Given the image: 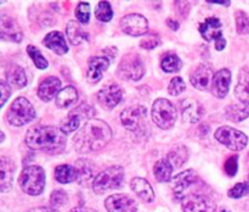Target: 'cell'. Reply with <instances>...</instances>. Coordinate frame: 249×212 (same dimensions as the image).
Wrapping results in <instances>:
<instances>
[{
	"label": "cell",
	"instance_id": "1",
	"mask_svg": "<svg viewBox=\"0 0 249 212\" xmlns=\"http://www.w3.org/2000/svg\"><path fill=\"white\" fill-rule=\"evenodd\" d=\"M112 138V129L102 119H90L73 138L78 153H92L104 149Z\"/></svg>",
	"mask_w": 249,
	"mask_h": 212
},
{
	"label": "cell",
	"instance_id": "2",
	"mask_svg": "<svg viewBox=\"0 0 249 212\" xmlns=\"http://www.w3.org/2000/svg\"><path fill=\"white\" fill-rule=\"evenodd\" d=\"M67 138L61 128L53 126L32 127L26 134V144L29 149L49 155L61 154L66 148Z\"/></svg>",
	"mask_w": 249,
	"mask_h": 212
},
{
	"label": "cell",
	"instance_id": "3",
	"mask_svg": "<svg viewBox=\"0 0 249 212\" xmlns=\"http://www.w3.org/2000/svg\"><path fill=\"white\" fill-rule=\"evenodd\" d=\"M204 184L194 170H186L173 178V192L178 200L182 201L190 195L204 193Z\"/></svg>",
	"mask_w": 249,
	"mask_h": 212
},
{
	"label": "cell",
	"instance_id": "4",
	"mask_svg": "<svg viewBox=\"0 0 249 212\" xmlns=\"http://www.w3.org/2000/svg\"><path fill=\"white\" fill-rule=\"evenodd\" d=\"M18 183L26 194L36 196L41 194L45 188V172L40 166H27L21 172Z\"/></svg>",
	"mask_w": 249,
	"mask_h": 212
},
{
	"label": "cell",
	"instance_id": "5",
	"mask_svg": "<svg viewBox=\"0 0 249 212\" xmlns=\"http://www.w3.org/2000/svg\"><path fill=\"white\" fill-rule=\"evenodd\" d=\"M124 179V170L122 166H111L95 177L92 189L96 194H105L107 190L117 189Z\"/></svg>",
	"mask_w": 249,
	"mask_h": 212
},
{
	"label": "cell",
	"instance_id": "6",
	"mask_svg": "<svg viewBox=\"0 0 249 212\" xmlns=\"http://www.w3.org/2000/svg\"><path fill=\"white\" fill-rule=\"evenodd\" d=\"M121 122L128 131L133 133H142L147 128V110L142 105L126 107L122 111Z\"/></svg>",
	"mask_w": 249,
	"mask_h": 212
},
{
	"label": "cell",
	"instance_id": "7",
	"mask_svg": "<svg viewBox=\"0 0 249 212\" xmlns=\"http://www.w3.org/2000/svg\"><path fill=\"white\" fill-rule=\"evenodd\" d=\"M6 116L10 124L15 127H21L36 118V110L26 97L19 96L12 102Z\"/></svg>",
	"mask_w": 249,
	"mask_h": 212
},
{
	"label": "cell",
	"instance_id": "8",
	"mask_svg": "<svg viewBox=\"0 0 249 212\" xmlns=\"http://www.w3.org/2000/svg\"><path fill=\"white\" fill-rule=\"evenodd\" d=\"M178 112L174 105L167 99H157L152 105V119L160 128L170 129L177 121Z\"/></svg>",
	"mask_w": 249,
	"mask_h": 212
},
{
	"label": "cell",
	"instance_id": "9",
	"mask_svg": "<svg viewBox=\"0 0 249 212\" xmlns=\"http://www.w3.org/2000/svg\"><path fill=\"white\" fill-rule=\"evenodd\" d=\"M214 136L219 143L233 151L243 150L248 144V136L245 133L229 126H223L216 129Z\"/></svg>",
	"mask_w": 249,
	"mask_h": 212
},
{
	"label": "cell",
	"instance_id": "10",
	"mask_svg": "<svg viewBox=\"0 0 249 212\" xmlns=\"http://www.w3.org/2000/svg\"><path fill=\"white\" fill-rule=\"evenodd\" d=\"M117 73L122 79L139 80L145 75V66L138 54H126L119 62Z\"/></svg>",
	"mask_w": 249,
	"mask_h": 212
},
{
	"label": "cell",
	"instance_id": "11",
	"mask_svg": "<svg viewBox=\"0 0 249 212\" xmlns=\"http://www.w3.org/2000/svg\"><path fill=\"white\" fill-rule=\"evenodd\" d=\"M199 33L207 41H215V49L218 51L224 50L226 40L223 37V24L216 17H208L199 24Z\"/></svg>",
	"mask_w": 249,
	"mask_h": 212
},
{
	"label": "cell",
	"instance_id": "12",
	"mask_svg": "<svg viewBox=\"0 0 249 212\" xmlns=\"http://www.w3.org/2000/svg\"><path fill=\"white\" fill-rule=\"evenodd\" d=\"M184 212H215V204L206 193L190 195L182 200Z\"/></svg>",
	"mask_w": 249,
	"mask_h": 212
},
{
	"label": "cell",
	"instance_id": "13",
	"mask_svg": "<svg viewBox=\"0 0 249 212\" xmlns=\"http://www.w3.org/2000/svg\"><path fill=\"white\" fill-rule=\"evenodd\" d=\"M121 29L128 36H143L148 32V21L140 14H129L121 19Z\"/></svg>",
	"mask_w": 249,
	"mask_h": 212
},
{
	"label": "cell",
	"instance_id": "14",
	"mask_svg": "<svg viewBox=\"0 0 249 212\" xmlns=\"http://www.w3.org/2000/svg\"><path fill=\"white\" fill-rule=\"evenodd\" d=\"M105 207L108 212H136L138 204L126 194H114L105 200Z\"/></svg>",
	"mask_w": 249,
	"mask_h": 212
},
{
	"label": "cell",
	"instance_id": "15",
	"mask_svg": "<svg viewBox=\"0 0 249 212\" xmlns=\"http://www.w3.org/2000/svg\"><path fill=\"white\" fill-rule=\"evenodd\" d=\"M0 38L14 43H19L23 39V33L16 19L5 14L0 17Z\"/></svg>",
	"mask_w": 249,
	"mask_h": 212
},
{
	"label": "cell",
	"instance_id": "16",
	"mask_svg": "<svg viewBox=\"0 0 249 212\" xmlns=\"http://www.w3.org/2000/svg\"><path fill=\"white\" fill-rule=\"evenodd\" d=\"M123 99V90L118 84H108L100 89L97 93V100L104 109L112 110Z\"/></svg>",
	"mask_w": 249,
	"mask_h": 212
},
{
	"label": "cell",
	"instance_id": "17",
	"mask_svg": "<svg viewBox=\"0 0 249 212\" xmlns=\"http://www.w3.org/2000/svg\"><path fill=\"white\" fill-rule=\"evenodd\" d=\"M213 70L207 63H201L197 66L192 73L190 75V80L191 84L198 90H207L213 80Z\"/></svg>",
	"mask_w": 249,
	"mask_h": 212
},
{
	"label": "cell",
	"instance_id": "18",
	"mask_svg": "<svg viewBox=\"0 0 249 212\" xmlns=\"http://www.w3.org/2000/svg\"><path fill=\"white\" fill-rule=\"evenodd\" d=\"M181 114L185 121L195 123L201 121L202 117L204 116V107L198 100L187 97L181 101Z\"/></svg>",
	"mask_w": 249,
	"mask_h": 212
},
{
	"label": "cell",
	"instance_id": "19",
	"mask_svg": "<svg viewBox=\"0 0 249 212\" xmlns=\"http://www.w3.org/2000/svg\"><path fill=\"white\" fill-rule=\"evenodd\" d=\"M109 58L106 56H94L88 63L87 78L91 84L100 82L105 71L108 68Z\"/></svg>",
	"mask_w": 249,
	"mask_h": 212
},
{
	"label": "cell",
	"instance_id": "20",
	"mask_svg": "<svg viewBox=\"0 0 249 212\" xmlns=\"http://www.w3.org/2000/svg\"><path fill=\"white\" fill-rule=\"evenodd\" d=\"M231 85V72L228 68L218 71L212 80V93L216 97H225Z\"/></svg>",
	"mask_w": 249,
	"mask_h": 212
},
{
	"label": "cell",
	"instance_id": "21",
	"mask_svg": "<svg viewBox=\"0 0 249 212\" xmlns=\"http://www.w3.org/2000/svg\"><path fill=\"white\" fill-rule=\"evenodd\" d=\"M61 80L57 77H46L40 82L38 87V96L40 97L43 101L48 102L53 99V96H57L58 93L61 92Z\"/></svg>",
	"mask_w": 249,
	"mask_h": 212
},
{
	"label": "cell",
	"instance_id": "22",
	"mask_svg": "<svg viewBox=\"0 0 249 212\" xmlns=\"http://www.w3.org/2000/svg\"><path fill=\"white\" fill-rule=\"evenodd\" d=\"M14 173V161L6 156H1V158H0V189H1V192H9L12 188Z\"/></svg>",
	"mask_w": 249,
	"mask_h": 212
},
{
	"label": "cell",
	"instance_id": "23",
	"mask_svg": "<svg viewBox=\"0 0 249 212\" xmlns=\"http://www.w3.org/2000/svg\"><path fill=\"white\" fill-rule=\"evenodd\" d=\"M43 44L57 55H63L68 51V45L63 34L58 31H53L45 36Z\"/></svg>",
	"mask_w": 249,
	"mask_h": 212
},
{
	"label": "cell",
	"instance_id": "24",
	"mask_svg": "<svg viewBox=\"0 0 249 212\" xmlns=\"http://www.w3.org/2000/svg\"><path fill=\"white\" fill-rule=\"evenodd\" d=\"M131 189L133 192L138 195L140 199H142L146 202H152L155 200V192H153L152 187L148 183V180H146L145 178L141 177H135L130 183Z\"/></svg>",
	"mask_w": 249,
	"mask_h": 212
},
{
	"label": "cell",
	"instance_id": "25",
	"mask_svg": "<svg viewBox=\"0 0 249 212\" xmlns=\"http://www.w3.org/2000/svg\"><path fill=\"white\" fill-rule=\"evenodd\" d=\"M74 167L78 171V180L80 184H88L91 179H95V165L88 158H79L75 161Z\"/></svg>",
	"mask_w": 249,
	"mask_h": 212
},
{
	"label": "cell",
	"instance_id": "26",
	"mask_svg": "<svg viewBox=\"0 0 249 212\" xmlns=\"http://www.w3.org/2000/svg\"><path fill=\"white\" fill-rule=\"evenodd\" d=\"M235 94L241 102L249 105V67H243L238 75V82Z\"/></svg>",
	"mask_w": 249,
	"mask_h": 212
},
{
	"label": "cell",
	"instance_id": "27",
	"mask_svg": "<svg viewBox=\"0 0 249 212\" xmlns=\"http://www.w3.org/2000/svg\"><path fill=\"white\" fill-rule=\"evenodd\" d=\"M225 117L229 121L241 122L249 117V105L246 102H236L225 109Z\"/></svg>",
	"mask_w": 249,
	"mask_h": 212
},
{
	"label": "cell",
	"instance_id": "28",
	"mask_svg": "<svg viewBox=\"0 0 249 212\" xmlns=\"http://www.w3.org/2000/svg\"><path fill=\"white\" fill-rule=\"evenodd\" d=\"M6 79L9 85H12L15 88H23L27 84L26 72L18 65H11L7 68Z\"/></svg>",
	"mask_w": 249,
	"mask_h": 212
},
{
	"label": "cell",
	"instance_id": "29",
	"mask_svg": "<svg viewBox=\"0 0 249 212\" xmlns=\"http://www.w3.org/2000/svg\"><path fill=\"white\" fill-rule=\"evenodd\" d=\"M78 97L79 95H78L77 89L72 85H68L58 93V95L56 96V105L60 109H67L78 101Z\"/></svg>",
	"mask_w": 249,
	"mask_h": 212
},
{
	"label": "cell",
	"instance_id": "30",
	"mask_svg": "<svg viewBox=\"0 0 249 212\" xmlns=\"http://www.w3.org/2000/svg\"><path fill=\"white\" fill-rule=\"evenodd\" d=\"M189 158V150L185 145H177L168 153L167 160L169 161L173 168H180L185 165Z\"/></svg>",
	"mask_w": 249,
	"mask_h": 212
},
{
	"label": "cell",
	"instance_id": "31",
	"mask_svg": "<svg viewBox=\"0 0 249 212\" xmlns=\"http://www.w3.org/2000/svg\"><path fill=\"white\" fill-rule=\"evenodd\" d=\"M77 168L71 165H60L55 168V178L58 183L68 184L74 180H78Z\"/></svg>",
	"mask_w": 249,
	"mask_h": 212
},
{
	"label": "cell",
	"instance_id": "32",
	"mask_svg": "<svg viewBox=\"0 0 249 212\" xmlns=\"http://www.w3.org/2000/svg\"><path fill=\"white\" fill-rule=\"evenodd\" d=\"M66 33H67L68 40L73 45H77V44L82 43L83 40H88L89 39V36H88L87 32L83 31L80 24L75 21L68 22L67 27H66Z\"/></svg>",
	"mask_w": 249,
	"mask_h": 212
},
{
	"label": "cell",
	"instance_id": "33",
	"mask_svg": "<svg viewBox=\"0 0 249 212\" xmlns=\"http://www.w3.org/2000/svg\"><path fill=\"white\" fill-rule=\"evenodd\" d=\"M153 173H155V177L158 182H169L172 179L173 166L170 165L167 158H160L156 162Z\"/></svg>",
	"mask_w": 249,
	"mask_h": 212
},
{
	"label": "cell",
	"instance_id": "34",
	"mask_svg": "<svg viewBox=\"0 0 249 212\" xmlns=\"http://www.w3.org/2000/svg\"><path fill=\"white\" fill-rule=\"evenodd\" d=\"M181 66V60L175 53H167L160 60V67L167 73L178 72V71H180Z\"/></svg>",
	"mask_w": 249,
	"mask_h": 212
},
{
	"label": "cell",
	"instance_id": "35",
	"mask_svg": "<svg viewBox=\"0 0 249 212\" xmlns=\"http://www.w3.org/2000/svg\"><path fill=\"white\" fill-rule=\"evenodd\" d=\"M27 54H28L29 58H32V61L34 62L36 67L39 68V70H45V68L49 66L48 60L44 58V55L41 54V51L39 50L36 45H32V44H29V45L27 46Z\"/></svg>",
	"mask_w": 249,
	"mask_h": 212
},
{
	"label": "cell",
	"instance_id": "36",
	"mask_svg": "<svg viewBox=\"0 0 249 212\" xmlns=\"http://www.w3.org/2000/svg\"><path fill=\"white\" fill-rule=\"evenodd\" d=\"M80 121H82V118H80L77 114L71 111L70 114L67 115V117L63 119L62 123H61V131H62L63 133H71V132L77 131L80 126Z\"/></svg>",
	"mask_w": 249,
	"mask_h": 212
},
{
	"label": "cell",
	"instance_id": "37",
	"mask_svg": "<svg viewBox=\"0 0 249 212\" xmlns=\"http://www.w3.org/2000/svg\"><path fill=\"white\" fill-rule=\"evenodd\" d=\"M95 16L101 22L111 21L112 17H113V10H112L111 4L108 1H100L97 4Z\"/></svg>",
	"mask_w": 249,
	"mask_h": 212
},
{
	"label": "cell",
	"instance_id": "38",
	"mask_svg": "<svg viewBox=\"0 0 249 212\" xmlns=\"http://www.w3.org/2000/svg\"><path fill=\"white\" fill-rule=\"evenodd\" d=\"M236 19V28L240 34L249 33V16L246 12L237 11L235 15Z\"/></svg>",
	"mask_w": 249,
	"mask_h": 212
},
{
	"label": "cell",
	"instance_id": "39",
	"mask_svg": "<svg viewBox=\"0 0 249 212\" xmlns=\"http://www.w3.org/2000/svg\"><path fill=\"white\" fill-rule=\"evenodd\" d=\"M67 202H68V195L65 190H62V189L53 190V194H51V196H50L51 207H55V209H57V207H61V206H63V205H66Z\"/></svg>",
	"mask_w": 249,
	"mask_h": 212
},
{
	"label": "cell",
	"instance_id": "40",
	"mask_svg": "<svg viewBox=\"0 0 249 212\" xmlns=\"http://www.w3.org/2000/svg\"><path fill=\"white\" fill-rule=\"evenodd\" d=\"M75 16L80 23H88L90 19V5L89 2L82 1L75 7Z\"/></svg>",
	"mask_w": 249,
	"mask_h": 212
},
{
	"label": "cell",
	"instance_id": "41",
	"mask_svg": "<svg viewBox=\"0 0 249 212\" xmlns=\"http://www.w3.org/2000/svg\"><path fill=\"white\" fill-rule=\"evenodd\" d=\"M185 89H186V84H185L184 79L181 77H174L170 80L169 85H168V93L173 95V96H178Z\"/></svg>",
	"mask_w": 249,
	"mask_h": 212
},
{
	"label": "cell",
	"instance_id": "42",
	"mask_svg": "<svg viewBox=\"0 0 249 212\" xmlns=\"http://www.w3.org/2000/svg\"><path fill=\"white\" fill-rule=\"evenodd\" d=\"M229 196L232 197V199H241V197L246 196L249 194V185L247 182L243 183H237V184L233 185L230 190H229Z\"/></svg>",
	"mask_w": 249,
	"mask_h": 212
},
{
	"label": "cell",
	"instance_id": "43",
	"mask_svg": "<svg viewBox=\"0 0 249 212\" xmlns=\"http://www.w3.org/2000/svg\"><path fill=\"white\" fill-rule=\"evenodd\" d=\"M224 170H225L226 174H228L229 177H235L238 170V156L237 155L230 156V157L225 161Z\"/></svg>",
	"mask_w": 249,
	"mask_h": 212
},
{
	"label": "cell",
	"instance_id": "44",
	"mask_svg": "<svg viewBox=\"0 0 249 212\" xmlns=\"http://www.w3.org/2000/svg\"><path fill=\"white\" fill-rule=\"evenodd\" d=\"M72 111L74 112V114H77L82 119L91 118V117L95 115V110L92 109L90 105L84 104V102H83V104H80L78 107H75V109H73Z\"/></svg>",
	"mask_w": 249,
	"mask_h": 212
},
{
	"label": "cell",
	"instance_id": "45",
	"mask_svg": "<svg viewBox=\"0 0 249 212\" xmlns=\"http://www.w3.org/2000/svg\"><path fill=\"white\" fill-rule=\"evenodd\" d=\"M160 44V39L158 38L157 34H147L146 38H143L141 40L140 46L142 49H146V50H152L156 46H158Z\"/></svg>",
	"mask_w": 249,
	"mask_h": 212
},
{
	"label": "cell",
	"instance_id": "46",
	"mask_svg": "<svg viewBox=\"0 0 249 212\" xmlns=\"http://www.w3.org/2000/svg\"><path fill=\"white\" fill-rule=\"evenodd\" d=\"M0 89H1V102H0V106H4V104L7 101L10 95H11V90H10V85L5 80H0Z\"/></svg>",
	"mask_w": 249,
	"mask_h": 212
},
{
	"label": "cell",
	"instance_id": "47",
	"mask_svg": "<svg viewBox=\"0 0 249 212\" xmlns=\"http://www.w3.org/2000/svg\"><path fill=\"white\" fill-rule=\"evenodd\" d=\"M29 212H60L55 207H45V206H41V207H34V209L29 210Z\"/></svg>",
	"mask_w": 249,
	"mask_h": 212
},
{
	"label": "cell",
	"instance_id": "48",
	"mask_svg": "<svg viewBox=\"0 0 249 212\" xmlns=\"http://www.w3.org/2000/svg\"><path fill=\"white\" fill-rule=\"evenodd\" d=\"M70 212H97L96 210L89 209V207H74Z\"/></svg>",
	"mask_w": 249,
	"mask_h": 212
},
{
	"label": "cell",
	"instance_id": "49",
	"mask_svg": "<svg viewBox=\"0 0 249 212\" xmlns=\"http://www.w3.org/2000/svg\"><path fill=\"white\" fill-rule=\"evenodd\" d=\"M167 24L173 29V31H177V29H179V23H178L177 21H174L173 19H168Z\"/></svg>",
	"mask_w": 249,
	"mask_h": 212
},
{
	"label": "cell",
	"instance_id": "50",
	"mask_svg": "<svg viewBox=\"0 0 249 212\" xmlns=\"http://www.w3.org/2000/svg\"><path fill=\"white\" fill-rule=\"evenodd\" d=\"M209 4H220V5H226V6H229V5L231 4V1H216V0H208Z\"/></svg>",
	"mask_w": 249,
	"mask_h": 212
},
{
	"label": "cell",
	"instance_id": "51",
	"mask_svg": "<svg viewBox=\"0 0 249 212\" xmlns=\"http://www.w3.org/2000/svg\"><path fill=\"white\" fill-rule=\"evenodd\" d=\"M4 138H5V135H4V133H2V132H1V141L4 140Z\"/></svg>",
	"mask_w": 249,
	"mask_h": 212
},
{
	"label": "cell",
	"instance_id": "52",
	"mask_svg": "<svg viewBox=\"0 0 249 212\" xmlns=\"http://www.w3.org/2000/svg\"><path fill=\"white\" fill-rule=\"evenodd\" d=\"M221 212H230V211H228V210H223V211Z\"/></svg>",
	"mask_w": 249,
	"mask_h": 212
},
{
	"label": "cell",
	"instance_id": "53",
	"mask_svg": "<svg viewBox=\"0 0 249 212\" xmlns=\"http://www.w3.org/2000/svg\"><path fill=\"white\" fill-rule=\"evenodd\" d=\"M247 183H248V185H249V174H248V179H247Z\"/></svg>",
	"mask_w": 249,
	"mask_h": 212
}]
</instances>
